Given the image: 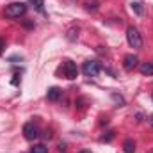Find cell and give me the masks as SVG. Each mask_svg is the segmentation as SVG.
<instances>
[{"instance_id":"cell-17","label":"cell","mask_w":153,"mask_h":153,"mask_svg":"<svg viewBox=\"0 0 153 153\" xmlns=\"http://www.w3.org/2000/svg\"><path fill=\"white\" fill-rule=\"evenodd\" d=\"M152 100H153V94H152Z\"/></svg>"},{"instance_id":"cell-7","label":"cell","mask_w":153,"mask_h":153,"mask_svg":"<svg viewBox=\"0 0 153 153\" xmlns=\"http://www.w3.org/2000/svg\"><path fill=\"white\" fill-rule=\"evenodd\" d=\"M61 96H62V91H61L59 87H50L48 93H46V98H48L50 102H59Z\"/></svg>"},{"instance_id":"cell-4","label":"cell","mask_w":153,"mask_h":153,"mask_svg":"<svg viewBox=\"0 0 153 153\" xmlns=\"http://www.w3.org/2000/svg\"><path fill=\"white\" fill-rule=\"evenodd\" d=\"M62 75L66 76L68 80L76 78V75H78V68H76V64L73 62V61H66V62L62 64Z\"/></svg>"},{"instance_id":"cell-3","label":"cell","mask_w":153,"mask_h":153,"mask_svg":"<svg viewBox=\"0 0 153 153\" xmlns=\"http://www.w3.org/2000/svg\"><path fill=\"white\" fill-rule=\"evenodd\" d=\"M100 70H102V66L98 61H85L82 64V73L85 76H96L100 73Z\"/></svg>"},{"instance_id":"cell-15","label":"cell","mask_w":153,"mask_h":153,"mask_svg":"<svg viewBox=\"0 0 153 153\" xmlns=\"http://www.w3.org/2000/svg\"><path fill=\"white\" fill-rule=\"evenodd\" d=\"M78 153H91V150H80Z\"/></svg>"},{"instance_id":"cell-18","label":"cell","mask_w":153,"mask_h":153,"mask_svg":"<svg viewBox=\"0 0 153 153\" xmlns=\"http://www.w3.org/2000/svg\"><path fill=\"white\" fill-rule=\"evenodd\" d=\"M152 153H153V152H152Z\"/></svg>"},{"instance_id":"cell-12","label":"cell","mask_w":153,"mask_h":153,"mask_svg":"<svg viewBox=\"0 0 153 153\" xmlns=\"http://www.w3.org/2000/svg\"><path fill=\"white\" fill-rule=\"evenodd\" d=\"M132 11H135L139 16L143 14V4L141 2H132Z\"/></svg>"},{"instance_id":"cell-5","label":"cell","mask_w":153,"mask_h":153,"mask_svg":"<svg viewBox=\"0 0 153 153\" xmlns=\"http://www.w3.org/2000/svg\"><path fill=\"white\" fill-rule=\"evenodd\" d=\"M23 137L27 139V141H34V139H38L39 137V130L38 126L30 121V123H25L23 125Z\"/></svg>"},{"instance_id":"cell-16","label":"cell","mask_w":153,"mask_h":153,"mask_svg":"<svg viewBox=\"0 0 153 153\" xmlns=\"http://www.w3.org/2000/svg\"><path fill=\"white\" fill-rule=\"evenodd\" d=\"M150 125H152V126H153V116H152V117H150Z\"/></svg>"},{"instance_id":"cell-6","label":"cell","mask_w":153,"mask_h":153,"mask_svg":"<svg viewBox=\"0 0 153 153\" xmlns=\"http://www.w3.org/2000/svg\"><path fill=\"white\" fill-rule=\"evenodd\" d=\"M137 64H139V59H137L134 53H128V55H125V59H123V68H125L126 71H132V70H135V68H137Z\"/></svg>"},{"instance_id":"cell-9","label":"cell","mask_w":153,"mask_h":153,"mask_svg":"<svg viewBox=\"0 0 153 153\" xmlns=\"http://www.w3.org/2000/svg\"><path fill=\"white\" fill-rule=\"evenodd\" d=\"M123 152L125 153H134L135 152V143H134L132 139H126L125 144H123Z\"/></svg>"},{"instance_id":"cell-14","label":"cell","mask_w":153,"mask_h":153,"mask_svg":"<svg viewBox=\"0 0 153 153\" xmlns=\"http://www.w3.org/2000/svg\"><path fill=\"white\" fill-rule=\"evenodd\" d=\"M4 50H5V39L0 38V55L4 53Z\"/></svg>"},{"instance_id":"cell-2","label":"cell","mask_w":153,"mask_h":153,"mask_svg":"<svg viewBox=\"0 0 153 153\" xmlns=\"http://www.w3.org/2000/svg\"><path fill=\"white\" fill-rule=\"evenodd\" d=\"M126 41H128V45H130L132 48H135V50H139V48L143 46V36L139 34V30H137L135 27H128V29H126Z\"/></svg>"},{"instance_id":"cell-10","label":"cell","mask_w":153,"mask_h":153,"mask_svg":"<svg viewBox=\"0 0 153 153\" xmlns=\"http://www.w3.org/2000/svg\"><path fill=\"white\" fill-rule=\"evenodd\" d=\"M32 4V7L39 11V13H45V0H29Z\"/></svg>"},{"instance_id":"cell-13","label":"cell","mask_w":153,"mask_h":153,"mask_svg":"<svg viewBox=\"0 0 153 153\" xmlns=\"http://www.w3.org/2000/svg\"><path fill=\"white\" fill-rule=\"evenodd\" d=\"M111 139H114V132H109L107 135H103V137H102V141H111Z\"/></svg>"},{"instance_id":"cell-1","label":"cell","mask_w":153,"mask_h":153,"mask_svg":"<svg viewBox=\"0 0 153 153\" xmlns=\"http://www.w3.org/2000/svg\"><path fill=\"white\" fill-rule=\"evenodd\" d=\"M25 13H27V5H25L23 2H13V4H9V5L5 7L4 16H5V18H11V20H14V18L23 16Z\"/></svg>"},{"instance_id":"cell-11","label":"cell","mask_w":153,"mask_h":153,"mask_svg":"<svg viewBox=\"0 0 153 153\" xmlns=\"http://www.w3.org/2000/svg\"><path fill=\"white\" fill-rule=\"evenodd\" d=\"M30 153H48V148H46L45 144H36V146L30 150Z\"/></svg>"},{"instance_id":"cell-8","label":"cell","mask_w":153,"mask_h":153,"mask_svg":"<svg viewBox=\"0 0 153 153\" xmlns=\"http://www.w3.org/2000/svg\"><path fill=\"white\" fill-rule=\"evenodd\" d=\"M139 70H141V73L143 75H153V62H141V66H139Z\"/></svg>"}]
</instances>
